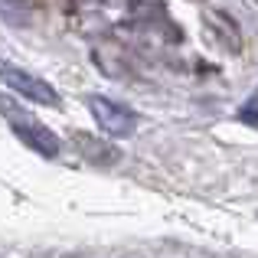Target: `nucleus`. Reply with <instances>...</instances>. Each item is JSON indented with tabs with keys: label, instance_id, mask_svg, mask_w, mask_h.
<instances>
[{
	"label": "nucleus",
	"instance_id": "f257e3e1",
	"mask_svg": "<svg viewBox=\"0 0 258 258\" xmlns=\"http://www.w3.org/2000/svg\"><path fill=\"white\" fill-rule=\"evenodd\" d=\"M0 114H4L7 124L20 134V141L30 144L36 154H43V157H56V154H59V138H56V134H52L43 121L33 118L30 111H23L13 98H7V95H0Z\"/></svg>",
	"mask_w": 258,
	"mask_h": 258
},
{
	"label": "nucleus",
	"instance_id": "f03ea898",
	"mask_svg": "<svg viewBox=\"0 0 258 258\" xmlns=\"http://www.w3.org/2000/svg\"><path fill=\"white\" fill-rule=\"evenodd\" d=\"M0 82L10 88V92L36 101V105H49V108L59 105V95H56V88H52L49 82H43V79L33 76V72H23L20 66L7 62V59H0Z\"/></svg>",
	"mask_w": 258,
	"mask_h": 258
},
{
	"label": "nucleus",
	"instance_id": "7ed1b4c3",
	"mask_svg": "<svg viewBox=\"0 0 258 258\" xmlns=\"http://www.w3.org/2000/svg\"><path fill=\"white\" fill-rule=\"evenodd\" d=\"M88 108H92L98 127L108 134V138H131L134 127H138V118H134L131 108L118 105V101H111V98H92Z\"/></svg>",
	"mask_w": 258,
	"mask_h": 258
},
{
	"label": "nucleus",
	"instance_id": "20e7f679",
	"mask_svg": "<svg viewBox=\"0 0 258 258\" xmlns=\"http://www.w3.org/2000/svg\"><path fill=\"white\" fill-rule=\"evenodd\" d=\"M239 118L245 121V124H252V127H258V92L252 95V98L242 105V111H239Z\"/></svg>",
	"mask_w": 258,
	"mask_h": 258
}]
</instances>
